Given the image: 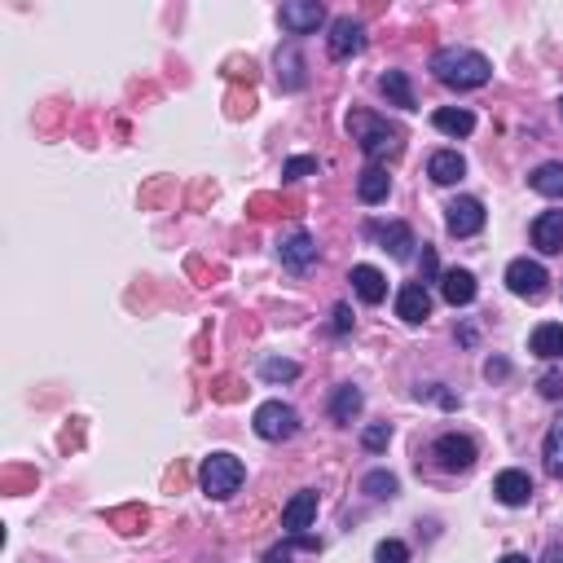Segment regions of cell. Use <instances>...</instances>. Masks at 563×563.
<instances>
[{
  "label": "cell",
  "mask_w": 563,
  "mask_h": 563,
  "mask_svg": "<svg viewBox=\"0 0 563 563\" xmlns=\"http://www.w3.org/2000/svg\"><path fill=\"white\" fill-rule=\"evenodd\" d=\"M432 75L445 88H458V93H471V88H484L493 80V62L476 49H462V44H445V49L432 53Z\"/></svg>",
  "instance_id": "cell-1"
},
{
  "label": "cell",
  "mask_w": 563,
  "mask_h": 563,
  "mask_svg": "<svg viewBox=\"0 0 563 563\" xmlns=\"http://www.w3.org/2000/svg\"><path fill=\"white\" fill-rule=\"evenodd\" d=\"M348 132H352V141L366 150L370 163L396 159V154L405 150V132L396 124H388V119L370 115V110H352V115H348Z\"/></svg>",
  "instance_id": "cell-2"
},
{
  "label": "cell",
  "mask_w": 563,
  "mask_h": 563,
  "mask_svg": "<svg viewBox=\"0 0 563 563\" xmlns=\"http://www.w3.org/2000/svg\"><path fill=\"white\" fill-rule=\"evenodd\" d=\"M242 480H247V467H242V458H234V454H212L198 467V484H203V493L212 502H229L242 489Z\"/></svg>",
  "instance_id": "cell-3"
},
{
  "label": "cell",
  "mask_w": 563,
  "mask_h": 563,
  "mask_svg": "<svg viewBox=\"0 0 563 563\" xmlns=\"http://www.w3.org/2000/svg\"><path fill=\"white\" fill-rule=\"evenodd\" d=\"M251 427H256V436L260 440H291L295 432H300V414H295V405H286V401H264L256 418H251Z\"/></svg>",
  "instance_id": "cell-4"
},
{
  "label": "cell",
  "mask_w": 563,
  "mask_h": 563,
  "mask_svg": "<svg viewBox=\"0 0 563 563\" xmlns=\"http://www.w3.org/2000/svg\"><path fill=\"white\" fill-rule=\"evenodd\" d=\"M432 458L440 462V471H471L476 467V440L471 436H458V432H445V436H436V445H432Z\"/></svg>",
  "instance_id": "cell-5"
},
{
  "label": "cell",
  "mask_w": 563,
  "mask_h": 563,
  "mask_svg": "<svg viewBox=\"0 0 563 563\" xmlns=\"http://www.w3.org/2000/svg\"><path fill=\"white\" fill-rule=\"evenodd\" d=\"M546 282H550V273L537 260L520 256V260L506 264V286H511V295H520V300H542Z\"/></svg>",
  "instance_id": "cell-6"
},
{
  "label": "cell",
  "mask_w": 563,
  "mask_h": 563,
  "mask_svg": "<svg viewBox=\"0 0 563 563\" xmlns=\"http://www.w3.org/2000/svg\"><path fill=\"white\" fill-rule=\"evenodd\" d=\"M326 49L335 62H348L357 58V53H366V27H361L357 18H335L330 22V36H326Z\"/></svg>",
  "instance_id": "cell-7"
},
{
  "label": "cell",
  "mask_w": 563,
  "mask_h": 563,
  "mask_svg": "<svg viewBox=\"0 0 563 563\" xmlns=\"http://www.w3.org/2000/svg\"><path fill=\"white\" fill-rule=\"evenodd\" d=\"M445 229L454 238H476L484 229V203H480V198H471V194L454 198V203L445 207Z\"/></svg>",
  "instance_id": "cell-8"
},
{
  "label": "cell",
  "mask_w": 563,
  "mask_h": 563,
  "mask_svg": "<svg viewBox=\"0 0 563 563\" xmlns=\"http://www.w3.org/2000/svg\"><path fill=\"white\" fill-rule=\"evenodd\" d=\"M278 22L291 31V36H313V31L326 22V9L317 5V0H286V5L278 9Z\"/></svg>",
  "instance_id": "cell-9"
},
{
  "label": "cell",
  "mask_w": 563,
  "mask_h": 563,
  "mask_svg": "<svg viewBox=\"0 0 563 563\" xmlns=\"http://www.w3.org/2000/svg\"><path fill=\"white\" fill-rule=\"evenodd\" d=\"M396 317H401V322H410V326H418V322H427V317H432V295H427L423 282H405L401 291H396Z\"/></svg>",
  "instance_id": "cell-10"
},
{
  "label": "cell",
  "mask_w": 563,
  "mask_h": 563,
  "mask_svg": "<svg viewBox=\"0 0 563 563\" xmlns=\"http://www.w3.org/2000/svg\"><path fill=\"white\" fill-rule=\"evenodd\" d=\"M313 520H317V493L300 489L291 502H286V511H282L286 537H304V528H313Z\"/></svg>",
  "instance_id": "cell-11"
},
{
  "label": "cell",
  "mask_w": 563,
  "mask_h": 563,
  "mask_svg": "<svg viewBox=\"0 0 563 563\" xmlns=\"http://www.w3.org/2000/svg\"><path fill=\"white\" fill-rule=\"evenodd\" d=\"M493 493H498L502 506H528L533 502V476L520 471V467H511V471H502V476L493 480Z\"/></svg>",
  "instance_id": "cell-12"
},
{
  "label": "cell",
  "mask_w": 563,
  "mask_h": 563,
  "mask_svg": "<svg viewBox=\"0 0 563 563\" xmlns=\"http://www.w3.org/2000/svg\"><path fill=\"white\" fill-rule=\"evenodd\" d=\"M278 256H282L286 269L304 273V269H313V264H317V242H313V234H308V229H295V234L278 247Z\"/></svg>",
  "instance_id": "cell-13"
},
{
  "label": "cell",
  "mask_w": 563,
  "mask_h": 563,
  "mask_svg": "<svg viewBox=\"0 0 563 563\" xmlns=\"http://www.w3.org/2000/svg\"><path fill=\"white\" fill-rule=\"evenodd\" d=\"M370 234L383 242V251H392V260H410V251L418 247L414 229L405 220H392V225H370Z\"/></svg>",
  "instance_id": "cell-14"
},
{
  "label": "cell",
  "mask_w": 563,
  "mask_h": 563,
  "mask_svg": "<svg viewBox=\"0 0 563 563\" xmlns=\"http://www.w3.org/2000/svg\"><path fill=\"white\" fill-rule=\"evenodd\" d=\"M352 291L361 295V304H383L388 300V278L374 264H352Z\"/></svg>",
  "instance_id": "cell-15"
},
{
  "label": "cell",
  "mask_w": 563,
  "mask_h": 563,
  "mask_svg": "<svg viewBox=\"0 0 563 563\" xmlns=\"http://www.w3.org/2000/svg\"><path fill=\"white\" fill-rule=\"evenodd\" d=\"M440 295H445L454 308H467L476 300V273L471 269H445L440 273Z\"/></svg>",
  "instance_id": "cell-16"
},
{
  "label": "cell",
  "mask_w": 563,
  "mask_h": 563,
  "mask_svg": "<svg viewBox=\"0 0 563 563\" xmlns=\"http://www.w3.org/2000/svg\"><path fill=\"white\" fill-rule=\"evenodd\" d=\"M533 247L542 256H559L563 251V212H542L533 220Z\"/></svg>",
  "instance_id": "cell-17"
},
{
  "label": "cell",
  "mask_w": 563,
  "mask_h": 563,
  "mask_svg": "<svg viewBox=\"0 0 563 563\" xmlns=\"http://www.w3.org/2000/svg\"><path fill=\"white\" fill-rule=\"evenodd\" d=\"M427 176H432L436 185H458L462 176H467V159H462L458 150H436L432 159H427Z\"/></svg>",
  "instance_id": "cell-18"
},
{
  "label": "cell",
  "mask_w": 563,
  "mask_h": 563,
  "mask_svg": "<svg viewBox=\"0 0 563 563\" xmlns=\"http://www.w3.org/2000/svg\"><path fill=\"white\" fill-rule=\"evenodd\" d=\"M432 124H436V132L458 141V137H471V132H476V115H471L467 106H440L432 115Z\"/></svg>",
  "instance_id": "cell-19"
},
{
  "label": "cell",
  "mask_w": 563,
  "mask_h": 563,
  "mask_svg": "<svg viewBox=\"0 0 563 563\" xmlns=\"http://www.w3.org/2000/svg\"><path fill=\"white\" fill-rule=\"evenodd\" d=\"M528 348H533L542 361H559L563 357V326L559 322H542L533 335H528Z\"/></svg>",
  "instance_id": "cell-20"
},
{
  "label": "cell",
  "mask_w": 563,
  "mask_h": 563,
  "mask_svg": "<svg viewBox=\"0 0 563 563\" xmlns=\"http://www.w3.org/2000/svg\"><path fill=\"white\" fill-rule=\"evenodd\" d=\"M388 190H392V176H388V168H379V163H370V168L357 176V198L361 203H383Z\"/></svg>",
  "instance_id": "cell-21"
},
{
  "label": "cell",
  "mask_w": 563,
  "mask_h": 563,
  "mask_svg": "<svg viewBox=\"0 0 563 563\" xmlns=\"http://www.w3.org/2000/svg\"><path fill=\"white\" fill-rule=\"evenodd\" d=\"M379 93L388 97L396 110H414V88H410V75L405 71H383L379 75Z\"/></svg>",
  "instance_id": "cell-22"
},
{
  "label": "cell",
  "mask_w": 563,
  "mask_h": 563,
  "mask_svg": "<svg viewBox=\"0 0 563 563\" xmlns=\"http://www.w3.org/2000/svg\"><path fill=\"white\" fill-rule=\"evenodd\" d=\"M361 405H366L361 388L344 383V388H335V396H330V418H335V423H352V418L361 414Z\"/></svg>",
  "instance_id": "cell-23"
},
{
  "label": "cell",
  "mask_w": 563,
  "mask_h": 563,
  "mask_svg": "<svg viewBox=\"0 0 563 563\" xmlns=\"http://www.w3.org/2000/svg\"><path fill=\"white\" fill-rule=\"evenodd\" d=\"M528 185L542 198H563V163H542V168H533Z\"/></svg>",
  "instance_id": "cell-24"
},
{
  "label": "cell",
  "mask_w": 563,
  "mask_h": 563,
  "mask_svg": "<svg viewBox=\"0 0 563 563\" xmlns=\"http://www.w3.org/2000/svg\"><path fill=\"white\" fill-rule=\"evenodd\" d=\"M278 84L286 88V93L304 88V58H300V49H282L278 53Z\"/></svg>",
  "instance_id": "cell-25"
},
{
  "label": "cell",
  "mask_w": 563,
  "mask_h": 563,
  "mask_svg": "<svg viewBox=\"0 0 563 563\" xmlns=\"http://www.w3.org/2000/svg\"><path fill=\"white\" fill-rule=\"evenodd\" d=\"M542 458H546V471L555 480H563V418L546 432V445H542Z\"/></svg>",
  "instance_id": "cell-26"
},
{
  "label": "cell",
  "mask_w": 563,
  "mask_h": 563,
  "mask_svg": "<svg viewBox=\"0 0 563 563\" xmlns=\"http://www.w3.org/2000/svg\"><path fill=\"white\" fill-rule=\"evenodd\" d=\"M396 489H401V480L392 476V471H370L366 480H361V493H370V498H396Z\"/></svg>",
  "instance_id": "cell-27"
},
{
  "label": "cell",
  "mask_w": 563,
  "mask_h": 563,
  "mask_svg": "<svg viewBox=\"0 0 563 563\" xmlns=\"http://www.w3.org/2000/svg\"><path fill=\"white\" fill-rule=\"evenodd\" d=\"M260 374L269 383H291V379H300V366H295V361H282V357H269V361H260Z\"/></svg>",
  "instance_id": "cell-28"
},
{
  "label": "cell",
  "mask_w": 563,
  "mask_h": 563,
  "mask_svg": "<svg viewBox=\"0 0 563 563\" xmlns=\"http://www.w3.org/2000/svg\"><path fill=\"white\" fill-rule=\"evenodd\" d=\"M374 563H410V546L396 542V537H388V542L374 546Z\"/></svg>",
  "instance_id": "cell-29"
},
{
  "label": "cell",
  "mask_w": 563,
  "mask_h": 563,
  "mask_svg": "<svg viewBox=\"0 0 563 563\" xmlns=\"http://www.w3.org/2000/svg\"><path fill=\"white\" fill-rule=\"evenodd\" d=\"M388 440H392V427H388V423H370L366 432H361V445H366L370 454H379V449H388Z\"/></svg>",
  "instance_id": "cell-30"
},
{
  "label": "cell",
  "mask_w": 563,
  "mask_h": 563,
  "mask_svg": "<svg viewBox=\"0 0 563 563\" xmlns=\"http://www.w3.org/2000/svg\"><path fill=\"white\" fill-rule=\"evenodd\" d=\"M317 172V159H308V154H295V159H286L282 176L286 181H300V176H313Z\"/></svg>",
  "instance_id": "cell-31"
},
{
  "label": "cell",
  "mask_w": 563,
  "mask_h": 563,
  "mask_svg": "<svg viewBox=\"0 0 563 563\" xmlns=\"http://www.w3.org/2000/svg\"><path fill=\"white\" fill-rule=\"evenodd\" d=\"M537 388H542L546 401H559V396H563V374H542V383H537Z\"/></svg>",
  "instance_id": "cell-32"
},
{
  "label": "cell",
  "mask_w": 563,
  "mask_h": 563,
  "mask_svg": "<svg viewBox=\"0 0 563 563\" xmlns=\"http://www.w3.org/2000/svg\"><path fill=\"white\" fill-rule=\"evenodd\" d=\"M330 326H335V335H348V330H352V308L335 304V322H330Z\"/></svg>",
  "instance_id": "cell-33"
},
{
  "label": "cell",
  "mask_w": 563,
  "mask_h": 563,
  "mask_svg": "<svg viewBox=\"0 0 563 563\" xmlns=\"http://www.w3.org/2000/svg\"><path fill=\"white\" fill-rule=\"evenodd\" d=\"M291 555H295V542H286V546H273L269 555H264V563H291Z\"/></svg>",
  "instance_id": "cell-34"
},
{
  "label": "cell",
  "mask_w": 563,
  "mask_h": 563,
  "mask_svg": "<svg viewBox=\"0 0 563 563\" xmlns=\"http://www.w3.org/2000/svg\"><path fill=\"white\" fill-rule=\"evenodd\" d=\"M423 269H427V278H436V251L432 247H423Z\"/></svg>",
  "instance_id": "cell-35"
},
{
  "label": "cell",
  "mask_w": 563,
  "mask_h": 563,
  "mask_svg": "<svg viewBox=\"0 0 563 563\" xmlns=\"http://www.w3.org/2000/svg\"><path fill=\"white\" fill-rule=\"evenodd\" d=\"M542 563H563V542H555V546H550L546 555H542Z\"/></svg>",
  "instance_id": "cell-36"
},
{
  "label": "cell",
  "mask_w": 563,
  "mask_h": 563,
  "mask_svg": "<svg viewBox=\"0 0 563 563\" xmlns=\"http://www.w3.org/2000/svg\"><path fill=\"white\" fill-rule=\"evenodd\" d=\"M484 374H489V379H502V374H506V361H489V366H484Z\"/></svg>",
  "instance_id": "cell-37"
},
{
  "label": "cell",
  "mask_w": 563,
  "mask_h": 563,
  "mask_svg": "<svg viewBox=\"0 0 563 563\" xmlns=\"http://www.w3.org/2000/svg\"><path fill=\"white\" fill-rule=\"evenodd\" d=\"M498 563H528V555H502Z\"/></svg>",
  "instance_id": "cell-38"
},
{
  "label": "cell",
  "mask_w": 563,
  "mask_h": 563,
  "mask_svg": "<svg viewBox=\"0 0 563 563\" xmlns=\"http://www.w3.org/2000/svg\"><path fill=\"white\" fill-rule=\"evenodd\" d=\"M559 119H563V102H559Z\"/></svg>",
  "instance_id": "cell-39"
}]
</instances>
